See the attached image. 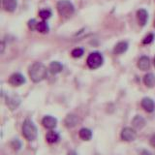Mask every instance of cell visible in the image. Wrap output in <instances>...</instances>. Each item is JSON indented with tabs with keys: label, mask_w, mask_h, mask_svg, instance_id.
I'll return each mask as SVG.
<instances>
[{
	"label": "cell",
	"mask_w": 155,
	"mask_h": 155,
	"mask_svg": "<svg viewBox=\"0 0 155 155\" xmlns=\"http://www.w3.org/2000/svg\"><path fill=\"white\" fill-rule=\"evenodd\" d=\"M142 155H151V153H150L149 151H147V150H143V151L142 152Z\"/></svg>",
	"instance_id": "83f0119b"
},
{
	"label": "cell",
	"mask_w": 155,
	"mask_h": 155,
	"mask_svg": "<svg viewBox=\"0 0 155 155\" xmlns=\"http://www.w3.org/2000/svg\"><path fill=\"white\" fill-rule=\"evenodd\" d=\"M36 30L41 33H48L50 30V27H48V24L46 21H39L37 23Z\"/></svg>",
	"instance_id": "ffe728a7"
},
{
	"label": "cell",
	"mask_w": 155,
	"mask_h": 155,
	"mask_svg": "<svg viewBox=\"0 0 155 155\" xmlns=\"http://www.w3.org/2000/svg\"><path fill=\"white\" fill-rule=\"evenodd\" d=\"M87 66H88L90 69H97V68L101 67L104 63V57L102 55V53L98 51H94L91 52L88 55L86 59Z\"/></svg>",
	"instance_id": "277c9868"
},
{
	"label": "cell",
	"mask_w": 155,
	"mask_h": 155,
	"mask_svg": "<svg viewBox=\"0 0 155 155\" xmlns=\"http://www.w3.org/2000/svg\"><path fill=\"white\" fill-rule=\"evenodd\" d=\"M28 74L34 82H40L43 80H45V78L47 77L48 74V70L47 67L43 63L35 62L29 67Z\"/></svg>",
	"instance_id": "6da1fadb"
},
{
	"label": "cell",
	"mask_w": 155,
	"mask_h": 155,
	"mask_svg": "<svg viewBox=\"0 0 155 155\" xmlns=\"http://www.w3.org/2000/svg\"><path fill=\"white\" fill-rule=\"evenodd\" d=\"M42 124L45 128L52 130L56 127L57 125V119L53 117L51 115H46L45 117L42 119Z\"/></svg>",
	"instance_id": "ba28073f"
},
{
	"label": "cell",
	"mask_w": 155,
	"mask_h": 155,
	"mask_svg": "<svg viewBox=\"0 0 155 155\" xmlns=\"http://www.w3.org/2000/svg\"><path fill=\"white\" fill-rule=\"evenodd\" d=\"M153 64H154V66H155V57H154V59H153Z\"/></svg>",
	"instance_id": "f546056e"
},
{
	"label": "cell",
	"mask_w": 155,
	"mask_h": 155,
	"mask_svg": "<svg viewBox=\"0 0 155 155\" xmlns=\"http://www.w3.org/2000/svg\"><path fill=\"white\" fill-rule=\"evenodd\" d=\"M39 16L43 19H48L51 17V10H48V9H44L39 12Z\"/></svg>",
	"instance_id": "44dd1931"
},
{
	"label": "cell",
	"mask_w": 155,
	"mask_h": 155,
	"mask_svg": "<svg viewBox=\"0 0 155 155\" xmlns=\"http://www.w3.org/2000/svg\"><path fill=\"white\" fill-rule=\"evenodd\" d=\"M48 70L51 74H58L63 70V66L60 62L58 61H52L50 66H48Z\"/></svg>",
	"instance_id": "ac0fdd59"
},
{
	"label": "cell",
	"mask_w": 155,
	"mask_h": 155,
	"mask_svg": "<svg viewBox=\"0 0 155 155\" xmlns=\"http://www.w3.org/2000/svg\"><path fill=\"white\" fill-rule=\"evenodd\" d=\"M56 9L59 16L64 18H70L75 13L74 5L69 0H60V1H58L56 5Z\"/></svg>",
	"instance_id": "7a4b0ae2"
},
{
	"label": "cell",
	"mask_w": 155,
	"mask_h": 155,
	"mask_svg": "<svg viewBox=\"0 0 155 155\" xmlns=\"http://www.w3.org/2000/svg\"><path fill=\"white\" fill-rule=\"evenodd\" d=\"M12 147H13L15 150L21 149V142H19V140H18V139L14 140L13 142H12Z\"/></svg>",
	"instance_id": "cb8c5ba5"
},
{
	"label": "cell",
	"mask_w": 155,
	"mask_h": 155,
	"mask_svg": "<svg viewBox=\"0 0 155 155\" xmlns=\"http://www.w3.org/2000/svg\"><path fill=\"white\" fill-rule=\"evenodd\" d=\"M46 140L48 143L51 144H53V143H56L59 142L60 140V136L58 134L56 131H53V130H51L48 131L46 135Z\"/></svg>",
	"instance_id": "8fae6325"
},
{
	"label": "cell",
	"mask_w": 155,
	"mask_h": 155,
	"mask_svg": "<svg viewBox=\"0 0 155 155\" xmlns=\"http://www.w3.org/2000/svg\"><path fill=\"white\" fill-rule=\"evenodd\" d=\"M120 137L124 142H133L137 138V132L131 127H125L121 131Z\"/></svg>",
	"instance_id": "5b68a950"
},
{
	"label": "cell",
	"mask_w": 155,
	"mask_h": 155,
	"mask_svg": "<svg viewBox=\"0 0 155 155\" xmlns=\"http://www.w3.org/2000/svg\"><path fill=\"white\" fill-rule=\"evenodd\" d=\"M150 67V60L147 56H142L138 60V68L142 71H147Z\"/></svg>",
	"instance_id": "9a60e30c"
},
{
	"label": "cell",
	"mask_w": 155,
	"mask_h": 155,
	"mask_svg": "<svg viewBox=\"0 0 155 155\" xmlns=\"http://www.w3.org/2000/svg\"><path fill=\"white\" fill-rule=\"evenodd\" d=\"M2 4H3V8L5 11L11 12V13L14 12L18 6L17 0H2Z\"/></svg>",
	"instance_id": "5bb4252c"
},
{
	"label": "cell",
	"mask_w": 155,
	"mask_h": 155,
	"mask_svg": "<svg viewBox=\"0 0 155 155\" xmlns=\"http://www.w3.org/2000/svg\"><path fill=\"white\" fill-rule=\"evenodd\" d=\"M37 21H36V19H30V21H28V27L31 29V30H36V26H37Z\"/></svg>",
	"instance_id": "d4e9b609"
},
{
	"label": "cell",
	"mask_w": 155,
	"mask_h": 155,
	"mask_svg": "<svg viewBox=\"0 0 155 155\" xmlns=\"http://www.w3.org/2000/svg\"><path fill=\"white\" fill-rule=\"evenodd\" d=\"M71 54L73 57L75 58H79V57H81L82 54H84V50H82L81 48H74V50L72 51Z\"/></svg>",
	"instance_id": "7402d4cb"
},
{
	"label": "cell",
	"mask_w": 155,
	"mask_h": 155,
	"mask_svg": "<svg viewBox=\"0 0 155 155\" xmlns=\"http://www.w3.org/2000/svg\"><path fill=\"white\" fill-rule=\"evenodd\" d=\"M132 126L137 130L143 129L145 126V119L142 115H136L132 120Z\"/></svg>",
	"instance_id": "4fadbf2b"
},
{
	"label": "cell",
	"mask_w": 155,
	"mask_h": 155,
	"mask_svg": "<svg viewBox=\"0 0 155 155\" xmlns=\"http://www.w3.org/2000/svg\"><path fill=\"white\" fill-rule=\"evenodd\" d=\"M79 116L75 114H69L66 115V117L64 119V125L67 128H74L79 123Z\"/></svg>",
	"instance_id": "52a82bcc"
},
{
	"label": "cell",
	"mask_w": 155,
	"mask_h": 155,
	"mask_svg": "<svg viewBox=\"0 0 155 155\" xmlns=\"http://www.w3.org/2000/svg\"><path fill=\"white\" fill-rule=\"evenodd\" d=\"M79 137L82 140H90L92 139V131L88 128H81L79 131Z\"/></svg>",
	"instance_id": "d6986e66"
},
{
	"label": "cell",
	"mask_w": 155,
	"mask_h": 155,
	"mask_svg": "<svg viewBox=\"0 0 155 155\" xmlns=\"http://www.w3.org/2000/svg\"><path fill=\"white\" fill-rule=\"evenodd\" d=\"M128 43L125 42V41H121L119 43H117L115 45L114 48V51L115 54H121V53H124L126 51L128 50Z\"/></svg>",
	"instance_id": "2e32d148"
},
{
	"label": "cell",
	"mask_w": 155,
	"mask_h": 155,
	"mask_svg": "<svg viewBox=\"0 0 155 155\" xmlns=\"http://www.w3.org/2000/svg\"><path fill=\"white\" fill-rule=\"evenodd\" d=\"M142 108L147 111V113H152L155 109V104H154V101L149 98V97H144L142 100Z\"/></svg>",
	"instance_id": "9c48e42d"
},
{
	"label": "cell",
	"mask_w": 155,
	"mask_h": 155,
	"mask_svg": "<svg viewBox=\"0 0 155 155\" xmlns=\"http://www.w3.org/2000/svg\"><path fill=\"white\" fill-rule=\"evenodd\" d=\"M149 143L151 147H155V135L151 136V138H150V140H149Z\"/></svg>",
	"instance_id": "484cf974"
},
{
	"label": "cell",
	"mask_w": 155,
	"mask_h": 155,
	"mask_svg": "<svg viewBox=\"0 0 155 155\" xmlns=\"http://www.w3.org/2000/svg\"><path fill=\"white\" fill-rule=\"evenodd\" d=\"M21 104V98L17 95H13V96H10L7 98V105L10 108V110H16L18 105Z\"/></svg>",
	"instance_id": "7c38bea8"
},
{
	"label": "cell",
	"mask_w": 155,
	"mask_h": 155,
	"mask_svg": "<svg viewBox=\"0 0 155 155\" xmlns=\"http://www.w3.org/2000/svg\"><path fill=\"white\" fill-rule=\"evenodd\" d=\"M25 78L21 73H15L9 78V84L12 86H21L23 84H25Z\"/></svg>",
	"instance_id": "8992f818"
},
{
	"label": "cell",
	"mask_w": 155,
	"mask_h": 155,
	"mask_svg": "<svg viewBox=\"0 0 155 155\" xmlns=\"http://www.w3.org/2000/svg\"><path fill=\"white\" fill-rule=\"evenodd\" d=\"M137 18H138V22L140 26H144L147 22L148 19V13L147 10L144 9H140L137 12Z\"/></svg>",
	"instance_id": "30bf717a"
},
{
	"label": "cell",
	"mask_w": 155,
	"mask_h": 155,
	"mask_svg": "<svg viewBox=\"0 0 155 155\" xmlns=\"http://www.w3.org/2000/svg\"><path fill=\"white\" fill-rule=\"evenodd\" d=\"M4 48H5V44H4V42H1V50H0V52L1 53H3V51H4Z\"/></svg>",
	"instance_id": "4316f807"
},
{
	"label": "cell",
	"mask_w": 155,
	"mask_h": 155,
	"mask_svg": "<svg viewBox=\"0 0 155 155\" xmlns=\"http://www.w3.org/2000/svg\"><path fill=\"white\" fill-rule=\"evenodd\" d=\"M153 40H154V35H153L152 33H150V34H148L147 36H145V37L143 38V44H144V45H148V44L152 43Z\"/></svg>",
	"instance_id": "603a6c76"
},
{
	"label": "cell",
	"mask_w": 155,
	"mask_h": 155,
	"mask_svg": "<svg viewBox=\"0 0 155 155\" xmlns=\"http://www.w3.org/2000/svg\"><path fill=\"white\" fill-rule=\"evenodd\" d=\"M38 135V130L30 119H25L22 124V136L29 142H32L36 138Z\"/></svg>",
	"instance_id": "3957f363"
},
{
	"label": "cell",
	"mask_w": 155,
	"mask_h": 155,
	"mask_svg": "<svg viewBox=\"0 0 155 155\" xmlns=\"http://www.w3.org/2000/svg\"><path fill=\"white\" fill-rule=\"evenodd\" d=\"M68 155H78V153L76 151H74V150H71V151L68 152Z\"/></svg>",
	"instance_id": "f1b7e54d"
},
{
	"label": "cell",
	"mask_w": 155,
	"mask_h": 155,
	"mask_svg": "<svg viewBox=\"0 0 155 155\" xmlns=\"http://www.w3.org/2000/svg\"><path fill=\"white\" fill-rule=\"evenodd\" d=\"M154 26H155V19H154Z\"/></svg>",
	"instance_id": "4dcf8cb0"
},
{
	"label": "cell",
	"mask_w": 155,
	"mask_h": 155,
	"mask_svg": "<svg viewBox=\"0 0 155 155\" xmlns=\"http://www.w3.org/2000/svg\"><path fill=\"white\" fill-rule=\"evenodd\" d=\"M143 84L147 85L148 88H152L155 86V76L152 73H148L143 77Z\"/></svg>",
	"instance_id": "e0dca14e"
}]
</instances>
